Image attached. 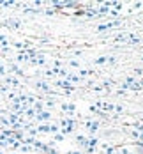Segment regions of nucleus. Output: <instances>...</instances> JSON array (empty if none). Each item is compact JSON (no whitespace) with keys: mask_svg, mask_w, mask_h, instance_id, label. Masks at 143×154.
<instances>
[{"mask_svg":"<svg viewBox=\"0 0 143 154\" xmlns=\"http://www.w3.org/2000/svg\"><path fill=\"white\" fill-rule=\"evenodd\" d=\"M51 119V113L49 112H41V113H37V121L41 122V121H49Z\"/></svg>","mask_w":143,"mask_h":154,"instance_id":"obj_1","label":"nucleus"},{"mask_svg":"<svg viewBox=\"0 0 143 154\" xmlns=\"http://www.w3.org/2000/svg\"><path fill=\"white\" fill-rule=\"evenodd\" d=\"M87 126H88V131L94 135V133H97V129H99V122H87Z\"/></svg>","mask_w":143,"mask_h":154,"instance_id":"obj_2","label":"nucleus"},{"mask_svg":"<svg viewBox=\"0 0 143 154\" xmlns=\"http://www.w3.org/2000/svg\"><path fill=\"white\" fill-rule=\"evenodd\" d=\"M62 110H67V112H69V115H73L76 108H74V105H71V103H64V105H62Z\"/></svg>","mask_w":143,"mask_h":154,"instance_id":"obj_3","label":"nucleus"},{"mask_svg":"<svg viewBox=\"0 0 143 154\" xmlns=\"http://www.w3.org/2000/svg\"><path fill=\"white\" fill-rule=\"evenodd\" d=\"M97 106L104 108L106 112H111V110H115V106H113V105H110V103H101V101H97Z\"/></svg>","mask_w":143,"mask_h":154,"instance_id":"obj_4","label":"nucleus"},{"mask_svg":"<svg viewBox=\"0 0 143 154\" xmlns=\"http://www.w3.org/2000/svg\"><path fill=\"white\" fill-rule=\"evenodd\" d=\"M35 87H37V89H41V91H44V92H48V91H49L48 83H44V82H37V83H35Z\"/></svg>","mask_w":143,"mask_h":154,"instance_id":"obj_5","label":"nucleus"},{"mask_svg":"<svg viewBox=\"0 0 143 154\" xmlns=\"http://www.w3.org/2000/svg\"><path fill=\"white\" fill-rule=\"evenodd\" d=\"M76 142H78V145L79 147H83V149H85V147H87V138H85V137H76Z\"/></svg>","mask_w":143,"mask_h":154,"instance_id":"obj_6","label":"nucleus"},{"mask_svg":"<svg viewBox=\"0 0 143 154\" xmlns=\"http://www.w3.org/2000/svg\"><path fill=\"white\" fill-rule=\"evenodd\" d=\"M37 131H41V133H48V131H49V126H46V124H41V126L37 128Z\"/></svg>","mask_w":143,"mask_h":154,"instance_id":"obj_7","label":"nucleus"},{"mask_svg":"<svg viewBox=\"0 0 143 154\" xmlns=\"http://www.w3.org/2000/svg\"><path fill=\"white\" fill-rule=\"evenodd\" d=\"M49 131H51V133H58V131H60V128H58L57 124H49Z\"/></svg>","mask_w":143,"mask_h":154,"instance_id":"obj_8","label":"nucleus"},{"mask_svg":"<svg viewBox=\"0 0 143 154\" xmlns=\"http://www.w3.org/2000/svg\"><path fill=\"white\" fill-rule=\"evenodd\" d=\"M79 75H81V76H90V75H92V71H87V69H81V71H79Z\"/></svg>","mask_w":143,"mask_h":154,"instance_id":"obj_9","label":"nucleus"},{"mask_svg":"<svg viewBox=\"0 0 143 154\" xmlns=\"http://www.w3.org/2000/svg\"><path fill=\"white\" fill-rule=\"evenodd\" d=\"M27 117H35V112H34V108H28V110H27Z\"/></svg>","mask_w":143,"mask_h":154,"instance_id":"obj_10","label":"nucleus"},{"mask_svg":"<svg viewBox=\"0 0 143 154\" xmlns=\"http://www.w3.org/2000/svg\"><path fill=\"white\" fill-rule=\"evenodd\" d=\"M55 140H57V142H64V140H65V137H64V135H58V133H57V135H55Z\"/></svg>","mask_w":143,"mask_h":154,"instance_id":"obj_11","label":"nucleus"},{"mask_svg":"<svg viewBox=\"0 0 143 154\" xmlns=\"http://www.w3.org/2000/svg\"><path fill=\"white\" fill-rule=\"evenodd\" d=\"M104 62H106V59H104V57H101V59H97V60H95V64H104Z\"/></svg>","mask_w":143,"mask_h":154,"instance_id":"obj_12","label":"nucleus"},{"mask_svg":"<svg viewBox=\"0 0 143 154\" xmlns=\"http://www.w3.org/2000/svg\"><path fill=\"white\" fill-rule=\"evenodd\" d=\"M134 73H136V75H138V76H140V75H143V69H140V67H138V69H136V71H134Z\"/></svg>","mask_w":143,"mask_h":154,"instance_id":"obj_13","label":"nucleus"},{"mask_svg":"<svg viewBox=\"0 0 143 154\" xmlns=\"http://www.w3.org/2000/svg\"><path fill=\"white\" fill-rule=\"evenodd\" d=\"M71 154H81V152H79V151H73Z\"/></svg>","mask_w":143,"mask_h":154,"instance_id":"obj_14","label":"nucleus"},{"mask_svg":"<svg viewBox=\"0 0 143 154\" xmlns=\"http://www.w3.org/2000/svg\"><path fill=\"white\" fill-rule=\"evenodd\" d=\"M142 85H143V80H142V83H140V87H142Z\"/></svg>","mask_w":143,"mask_h":154,"instance_id":"obj_15","label":"nucleus"}]
</instances>
